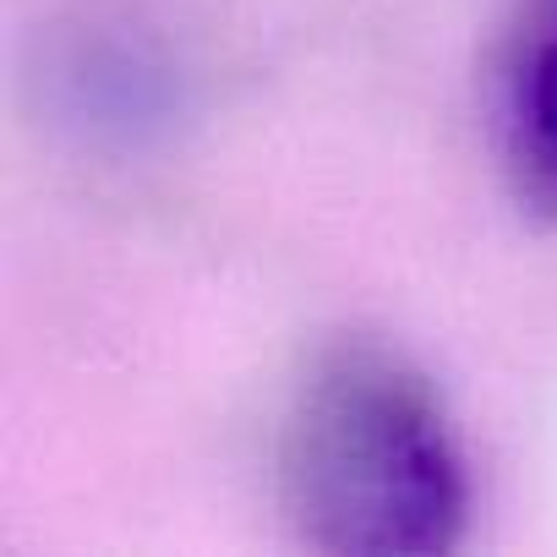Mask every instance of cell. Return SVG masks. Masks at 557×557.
<instances>
[{
    "label": "cell",
    "instance_id": "7a4b0ae2",
    "mask_svg": "<svg viewBox=\"0 0 557 557\" xmlns=\"http://www.w3.org/2000/svg\"><path fill=\"white\" fill-rule=\"evenodd\" d=\"M492 132L513 202L557 219V0H519L492 66Z\"/></svg>",
    "mask_w": 557,
    "mask_h": 557
},
{
    "label": "cell",
    "instance_id": "6da1fadb",
    "mask_svg": "<svg viewBox=\"0 0 557 557\" xmlns=\"http://www.w3.org/2000/svg\"><path fill=\"white\" fill-rule=\"evenodd\" d=\"M290 535L334 557H437L465 541L470 465L432 377L345 334L307 356L273 437Z\"/></svg>",
    "mask_w": 557,
    "mask_h": 557
}]
</instances>
